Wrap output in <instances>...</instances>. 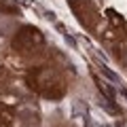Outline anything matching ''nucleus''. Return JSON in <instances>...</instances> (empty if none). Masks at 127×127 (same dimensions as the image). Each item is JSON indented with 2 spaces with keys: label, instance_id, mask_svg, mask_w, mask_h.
I'll return each instance as SVG.
<instances>
[{
  "label": "nucleus",
  "instance_id": "7ed1b4c3",
  "mask_svg": "<svg viewBox=\"0 0 127 127\" xmlns=\"http://www.w3.org/2000/svg\"><path fill=\"white\" fill-rule=\"evenodd\" d=\"M70 9H72L74 17L78 19L85 30L89 32H97L100 30V23H102V15L97 11V6L91 2V0H68Z\"/></svg>",
  "mask_w": 127,
  "mask_h": 127
},
{
  "label": "nucleus",
  "instance_id": "39448f33",
  "mask_svg": "<svg viewBox=\"0 0 127 127\" xmlns=\"http://www.w3.org/2000/svg\"><path fill=\"white\" fill-rule=\"evenodd\" d=\"M11 121H13V110L6 108L4 104H0V125H2V127H9Z\"/></svg>",
  "mask_w": 127,
  "mask_h": 127
},
{
  "label": "nucleus",
  "instance_id": "f03ea898",
  "mask_svg": "<svg viewBox=\"0 0 127 127\" xmlns=\"http://www.w3.org/2000/svg\"><path fill=\"white\" fill-rule=\"evenodd\" d=\"M11 49L19 57H34L45 49V36L34 26H21L11 40Z\"/></svg>",
  "mask_w": 127,
  "mask_h": 127
},
{
  "label": "nucleus",
  "instance_id": "423d86ee",
  "mask_svg": "<svg viewBox=\"0 0 127 127\" xmlns=\"http://www.w3.org/2000/svg\"><path fill=\"white\" fill-rule=\"evenodd\" d=\"M9 85H11V74L4 66H0V93H4L9 89Z\"/></svg>",
  "mask_w": 127,
  "mask_h": 127
},
{
  "label": "nucleus",
  "instance_id": "0eeeda50",
  "mask_svg": "<svg viewBox=\"0 0 127 127\" xmlns=\"http://www.w3.org/2000/svg\"><path fill=\"white\" fill-rule=\"evenodd\" d=\"M0 13H4V15H15L19 13V9L15 4H9L6 0H0Z\"/></svg>",
  "mask_w": 127,
  "mask_h": 127
},
{
  "label": "nucleus",
  "instance_id": "f257e3e1",
  "mask_svg": "<svg viewBox=\"0 0 127 127\" xmlns=\"http://www.w3.org/2000/svg\"><path fill=\"white\" fill-rule=\"evenodd\" d=\"M26 83L34 93L47 100H59L68 91V81L64 72L49 64H36L26 74Z\"/></svg>",
  "mask_w": 127,
  "mask_h": 127
},
{
  "label": "nucleus",
  "instance_id": "20e7f679",
  "mask_svg": "<svg viewBox=\"0 0 127 127\" xmlns=\"http://www.w3.org/2000/svg\"><path fill=\"white\" fill-rule=\"evenodd\" d=\"M104 38L112 42H123L127 38V23L114 11H108V23L104 28Z\"/></svg>",
  "mask_w": 127,
  "mask_h": 127
}]
</instances>
